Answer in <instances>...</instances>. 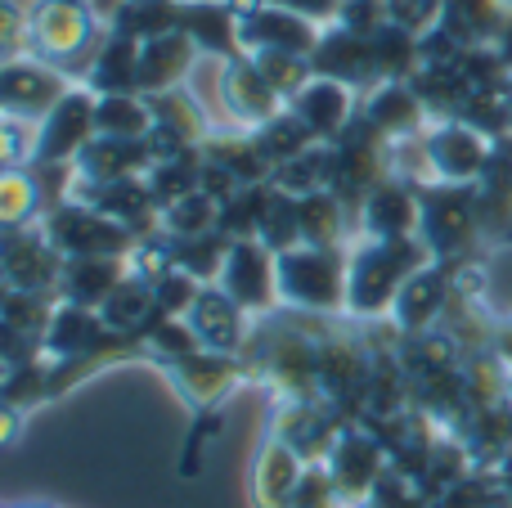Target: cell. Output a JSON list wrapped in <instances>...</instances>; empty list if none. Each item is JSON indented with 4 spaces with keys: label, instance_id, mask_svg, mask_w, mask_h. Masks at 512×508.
<instances>
[{
    "label": "cell",
    "instance_id": "obj_1",
    "mask_svg": "<svg viewBox=\"0 0 512 508\" xmlns=\"http://www.w3.org/2000/svg\"><path fill=\"white\" fill-rule=\"evenodd\" d=\"M162 374L171 378L176 396L189 405V437H185V450H180V477L194 482L198 477V464H203V446L221 432L225 423V401H230L239 387H248V365L239 356H221V351H189L180 360H167L158 365Z\"/></svg>",
    "mask_w": 512,
    "mask_h": 508
},
{
    "label": "cell",
    "instance_id": "obj_2",
    "mask_svg": "<svg viewBox=\"0 0 512 508\" xmlns=\"http://www.w3.org/2000/svg\"><path fill=\"white\" fill-rule=\"evenodd\" d=\"M423 239H351V275H346V315L355 324L387 320L396 293L409 284V275L427 266Z\"/></svg>",
    "mask_w": 512,
    "mask_h": 508
},
{
    "label": "cell",
    "instance_id": "obj_3",
    "mask_svg": "<svg viewBox=\"0 0 512 508\" xmlns=\"http://www.w3.org/2000/svg\"><path fill=\"white\" fill-rule=\"evenodd\" d=\"M346 275H351V243L346 248H301L279 252V306L306 315H346Z\"/></svg>",
    "mask_w": 512,
    "mask_h": 508
},
{
    "label": "cell",
    "instance_id": "obj_4",
    "mask_svg": "<svg viewBox=\"0 0 512 508\" xmlns=\"http://www.w3.org/2000/svg\"><path fill=\"white\" fill-rule=\"evenodd\" d=\"M45 234L63 257H131L135 234L104 216L99 207L81 203V198H63L59 207L45 212Z\"/></svg>",
    "mask_w": 512,
    "mask_h": 508
},
{
    "label": "cell",
    "instance_id": "obj_5",
    "mask_svg": "<svg viewBox=\"0 0 512 508\" xmlns=\"http://www.w3.org/2000/svg\"><path fill=\"white\" fill-rule=\"evenodd\" d=\"M216 284L243 306L248 320H265L279 311V257L261 239H234Z\"/></svg>",
    "mask_w": 512,
    "mask_h": 508
},
{
    "label": "cell",
    "instance_id": "obj_6",
    "mask_svg": "<svg viewBox=\"0 0 512 508\" xmlns=\"http://www.w3.org/2000/svg\"><path fill=\"white\" fill-rule=\"evenodd\" d=\"M387 464H391V455H387V446H382V437L360 419L342 423V432H337L333 450H328V459H324V468L337 482V495L355 508L373 495V486L387 473Z\"/></svg>",
    "mask_w": 512,
    "mask_h": 508
},
{
    "label": "cell",
    "instance_id": "obj_7",
    "mask_svg": "<svg viewBox=\"0 0 512 508\" xmlns=\"http://www.w3.org/2000/svg\"><path fill=\"white\" fill-rule=\"evenodd\" d=\"M0 270L5 284L23 293H54L59 297V270L63 252L50 243L45 225H0Z\"/></svg>",
    "mask_w": 512,
    "mask_h": 508
},
{
    "label": "cell",
    "instance_id": "obj_8",
    "mask_svg": "<svg viewBox=\"0 0 512 508\" xmlns=\"http://www.w3.org/2000/svg\"><path fill=\"white\" fill-rule=\"evenodd\" d=\"M95 90L72 86L50 113L36 122L32 162H77V153L95 140Z\"/></svg>",
    "mask_w": 512,
    "mask_h": 508
},
{
    "label": "cell",
    "instance_id": "obj_9",
    "mask_svg": "<svg viewBox=\"0 0 512 508\" xmlns=\"http://www.w3.org/2000/svg\"><path fill=\"white\" fill-rule=\"evenodd\" d=\"M68 77L54 72L50 63L27 59V54H9L0 63V113L23 117V122H41L63 95H68Z\"/></svg>",
    "mask_w": 512,
    "mask_h": 508
},
{
    "label": "cell",
    "instance_id": "obj_10",
    "mask_svg": "<svg viewBox=\"0 0 512 508\" xmlns=\"http://www.w3.org/2000/svg\"><path fill=\"white\" fill-rule=\"evenodd\" d=\"M342 423V414L324 401H270V410H265V428L279 441H288L306 464H324Z\"/></svg>",
    "mask_w": 512,
    "mask_h": 508
},
{
    "label": "cell",
    "instance_id": "obj_11",
    "mask_svg": "<svg viewBox=\"0 0 512 508\" xmlns=\"http://www.w3.org/2000/svg\"><path fill=\"white\" fill-rule=\"evenodd\" d=\"M27 36L45 59H77L95 41V14L86 0H41L27 18Z\"/></svg>",
    "mask_w": 512,
    "mask_h": 508
},
{
    "label": "cell",
    "instance_id": "obj_12",
    "mask_svg": "<svg viewBox=\"0 0 512 508\" xmlns=\"http://www.w3.org/2000/svg\"><path fill=\"white\" fill-rule=\"evenodd\" d=\"M418 225H423V194L391 176L373 185L355 212V234L364 239H418Z\"/></svg>",
    "mask_w": 512,
    "mask_h": 508
},
{
    "label": "cell",
    "instance_id": "obj_13",
    "mask_svg": "<svg viewBox=\"0 0 512 508\" xmlns=\"http://www.w3.org/2000/svg\"><path fill=\"white\" fill-rule=\"evenodd\" d=\"M301 473H306V459L288 441L274 437L270 428H261V441H256V455H252V477H248L252 508H292Z\"/></svg>",
    "mask_w": 512,
    "mask_h": 508
},
{
    "label": "cell",
    "instance_id": "obj_14",
    "mask_svg": "<svg viewBox=\"0 0 512 508\" xmlns=\"http://www.w3.org/2000/svg\"><path fill=\"white\" fill-rule=\"evenodd\" d=\"M113 342H117V333L99 320V311L72 306V302H54V315L41 333V356L50 360V365H59V360H81V356H90V351H104V347H113Z\"/></svg>",
    "mask_w": 512,
    "mask_h": 508
},
{
    "label": "cell",
    "instance_id": "obj_15",
    "mask_svg": "<svg viewBox=\"0 0 512 508\" xmlns=\"http://www.w3.org/2000/svg\"><path fill=\"white\" fill-rule=\"evenodd\" d=\"M221 95H225V108H230L234 126L239 131H256L261 122L279 117L288 108V99L261 77V68L239 54V59H225V77H221Z\"/></svg>",
    "mask_w": 512,
    "mask_h": 508
},
{
    "label": "cell",
    "instance_id": "obj_16",
    "mask_svg": "<svg viewBox=\"0 0 512 508\" xmlns=\"http://www.w3.org/2000/svg\"><path fill=\"white\" fill-rule=\"evenodd\" d=\"M185 320H189V329L198 333L203 351H221V356H239L243 342H248V329H252L243 306L234 302L221 284H203V293L194 297Z\"/></svg>",
    "mask_w": 512,
    "mask_h": 508
},
{
    "label": "cell",
    "instance_id": "obj_17",
    "mask_svg": "<svg viewBox=\"0 0 512 508\" xmlns=\"http://www.w3.org/2000/svg\"><path fill=\"white\" fill-rule=\"evenodd\" d=\"M288 108L306 122V131L315 135L319 144H333L337 135L351 126L355 117V90L342 86V81H328V77H310L297 95L288 99Z\"/></svg>",
    "mask_w": 512,
    "mask_h": 508
},
{
    "label": "cell",
    "instance_id": "obj_18",
    "mask_svg": "<svg viewBox=\"0 0 512 508\" xmlns=\"http://www.w3.org/2000/svg\"><path fill=\"white\" fill-rule=\"evenodd\" d=\"M445 297H450V288H445V266L441 261H427L396 293V302H391V311H387V324L400 338H418V333L432 329L436 315L445 311Z\"/></svg>",
    "mask_w": 512,
    "mask_h": 508
},
{
    "label": "cell",
    "instance_id": "obj_19",
    "mask_svg": "<svg viewBox=\"0 0 512 508\" xmlns=\"http://www.w3.org/2000/svg\"><path fill=\"white\" fill-rule=\"evenodd\" d=\"M153 167L149 140H117V135H95L86 149L77 153L72 171L81 185H108V180H131Z\"/></svg>",
    "mask_w": 512,
    "mask_h": 508
},
{
    "label": "cell",
    "instance_id": "obj_20",
    "mask_svg": "<svg viewBox=\"0 0 512 508\" xmlns=\"http://www.w3.org/2000/svg\"><path fill=\"white\" fill-rule=\"evenodd\" d=\"M126 275H131V261L126 257H63L59 302L99 311V306L126 284Z\"/></svg>",
    "mask_w": 512,
    "mask_h": 508
},
{
    "label": "cell",
    "instance_id": "obj_21",
    "mask_svg": "<svg viewBox=\"0 0 512 508\" xmlns=\"http://www.w3.org/2000/svg\"><path fill=\"white\" fill-rule=\"evenodd\" d=\"M198 45L189 32H162L153 41L140 45V95H167L185 81V72L194 68Z\"/></svg>",
    "mask_w": 512,
    "mask_h": 508
},
{
    "label": "cell",
    "instance_id": "obj_22",
    "mask_svg": "<svg viewBox=\"0 0 512 508\" xmlns=\"http://www.w3.org/2000/svg\"><path fill=\"white\" fill-rule=\"evenodd\" d=\"M423 153L432 162V176L441 185H459V180H472L481 167H486V144H481L477 131L468 126H441L423 140Z\"/></svg>",
    "mask_w": 512,
    "mask_h": 508
},
{
    "label": "cell",
    "instance_id": "obj_23",
    "mask_svg": "<svg viewBox=\"0 0 512 508\" xmlns=\"http://www.w3.org/2000/svg\"><path fill=\"white\" fill-rule=\"evenodd\" d=\"M140 45L144 41L108 27L104 45H99L95 63L86 68L81 86H90L95 95H140Z\"/></svg>",
    "mask_w": 512,
    "mask_h": 508
},
{
    "label": "cell",
    "instance_id": "obj_24",
    "mask_svg": "<svg viewBox=\"0 0 512 508\" xmlns=\"http://www.w3.org/2000/svg\"><path fill=\"white\" fill-rule=\"evenodd\" d=\"M301 243L310 248H346L355 239V216L333 189H315V194H301Z\"/></svg>",
    "mask_w": 512,
    "mask_h": 508
},
{
    "label": "cell",
    "instance_id": "obj_25",
    "mask_svg": "<svg viewBox=\"0 0 512 508\" xmlns=\"http://www.w3.org/2000/svg\"><path fill=\"white\" fill-rule=\"evenodd\" d=\"M99 320L117 333V338H144L153 324L162 320L158 297H153V284L140 275H126V284L99 306Z\"/></svg>",
    "mask_w": 512,
    "mask_h": 508
},
{
    "label": "cell",
    "instance_id": "obj_26",
    "mask_svg": "<svg viewBox=\"0 0 512 508\" xmlns=\"http://www.w3.org/2000/svg\"><path fill=\"white\" fill-rule=\"evenodd\" d=\"M180 32L194 36L198 50L221 54V59H239V9L230 5H185L180 0Z\"/></svg>",
    "mask_w": 512,
    "mask_h": 508
},
{
    "label": "cell",
    "instance_id": "obj_27",
    "mask_svg": "<svg viewBox=\"0 0 512 508\" xmlns=\"http://www.w3.org/2000/svg\"><path fill=\"white\" fill-rule=\"evenodd\" d=\"M364 117H369L387 140L391 135H409L418 126V117H423V99H418V90L400 86V81H382V86L364 99Z\"/></svg>",
    "mask_w": 512,
    "mask_h": 508
},
{
    "label": "cell",
    "instance_id": "obj_28",
    "mask_svg": "<svg viewBox=\"0 0 512 508\" xmlns=\"http://www.w3.org/2000/svg\"><path fill=\"white\" fill-rule=\"evenodd\" d=\"M153 131V104L149 95H99L95 99V135H117V140H149Z\"/></svg>",
    "mask_w": 512,
    "mask_h": 508
},
{
    "label": "cell",
    "instance_id": "obj_29",
    "mask_svg": "<svg viewBox=\"0 0 512 508\" xmlns=\"http://www.w3.org/2000/svg\"><path fill=\"white\" fill-rule=\"evenodd\" d=\"M212 230H221V203L207 189H194L158 212V234H167V239H198Z\"/></svg>",
    "mask_w": 512,
    "mask_h": 508
},
{
    "label": "cell",
    "instance_id": "obj_30",
    "mask_svg": "<svg viewBox=\"0 0 512 508\" xmlns=\"http://www.w3.org/2000/svg\"><path fill=\"white\" fill-rule=\"evenodd\" d=\"M270 185L283 189V194H297V198L315 194V189H333V144H310L297 158L279 162Z\"/></svg>",
    "mask_w": 512,
    "mask_h": 508
},
{
    "label": "cell",
    "instance_id": "obj_31",
    "mask_svg": "<svg viewBox=\"0 0 512 508\" xmlns=\"http://www.w3.org/2000/svg\"><path fill=\"white\" fill-rule=\"evenodd\" d=\"M144 185L158 198V207L176 203V198L203 189V153H180V158H162L144 171Z\"/></svg>",
    "mask_w": 512,
    "mask_h": 508
},
{
    "label": "cell",
    "instance_id": "obj_32",
    "mask_svg": "<svg viewBox=\"0 0 512 508\" xmlns=\"http://www.w3.org/2000/svg\"><path fill=\"white\" fill-rule=\"evenodd\" d=\"M256 239L279 257V252H292L301 248V207H297V194H283V189L270 185V198H265V212H261V230Z\"/></svg>",
    "mask_w": 512,
    "mask_h": 508
},
{
    "label": "cell",
    "instance_id": "obj_33",
    "mask_svg": "<svg viewBox=\"0 0 512 508\" xmlns=\"http://www.w3.org/2000/svg\"><path fill=\"white\" fill-rule=\"evenodd\" d=\"M265 198H270V185H243L239 194L221 207V230L230 234V239H256Z\"/></svg>",
    "mask_w": 512,
    "mask_h": 508
},
{
    "label": "cell",
    "instance_id": "obj_34",
    "mask_svg": "<svg viewBox=\"0 0 512 508\" xmlns=\"http://www.w3.org/2000/svg\"><path fill=\"white\" fill-rule=\"evenodd\" d=\"M198 293H203V279L189 275L185 266H171L162 279H153V297H158V311L162 315H180V320H185Z\"/></svg>",
    "mask_w": 512,
    "mask_h": 508
},
{
    "label": "cell",
    "instance_id": "obj_35",
    "mask_svg": "<svg viewBox=\"0 0 512 508\" xmlns=\"http://www.w3.org/2000/svg\"><path fill=\"white\" fill-rule=\"evenodd\" d=\"M346 500L337 495V482L333 473H328L324 464H306V473H301V486H297V500L292 508H342Z\"/></svg>",
    "mask_w": 512,
    "mask_h": 508
},
{
    "label": "cell",
    "instance_id": "obj_36",
    "mask_svg": "<svg viewBox=\"0 0 512 508\" xmlns=\"http://www.w3.org/2000/svg\"><path fill=\"white\" fill-rule=\"evenodd\" d=\"M41 356V338L27 329H18V324H9L5 315H0V365H23V360Z\"/></svg>",
    "mask_w": 512,
    "mask_h": 508
},
{
    "label": "cell",
    "instance_id": "obj_37",
    "mask_svg": "<svg viewBox=\"0 0 512 508\" xmlns=\"http://www.w3.org/2000/svg\"><path fill=\"white\" fill-rule=\"evenodd\" d=\"M270 5H279V9H292V14H301V18H310V23H337L342 18V5L346 0H270Z\"/></svg>",
    "mask_w": 512,
    "mask_h": 508
},
{
    "label": "cell",
    "instance_id": "obj_38",
    "mask_svg": "<svg viewBox=\"0 0 512 508\" xmlns=\"http://www.w3.org/2000/svg\"><path fill=\"white\" fill-rule=\"evenodd\" d=\"M27 428V410H18V405H5L0 401V450H9L18 437H23Z\"/></svg>",
    "mask_w": 512,
    "mask_h": 508
},
{
    "label": "cell",
    "instance_id": "obj_39",
    "mask_svg": "<svg viewBox=\"0 0 512 508\" xmlns=\"http://www.w3.org/2000/svg\"><path fill=\"white\" fill-rule=\"evenodd\" d=\"M5 369H9V365H0V383H5Z\"/></svg>",
    "mask_w": 512,
    "mask_h": 508
},
{
    "label": "cell",
    "instance_id": "obj_40",
    "mask_svg": "<svg viewBox=\"0 0 512 508\" xmlns=\"http://www.w3.org/2000/svg\"><path fill=\"white\" fill-rule=\"evenodd\" d=\"M0 284H5V270H0Z\"/></svg>",
    "mask_w": 512,
    "mask_h": 508
}]
</instances>
